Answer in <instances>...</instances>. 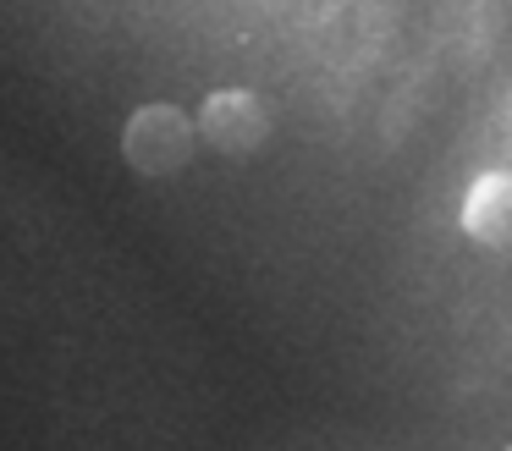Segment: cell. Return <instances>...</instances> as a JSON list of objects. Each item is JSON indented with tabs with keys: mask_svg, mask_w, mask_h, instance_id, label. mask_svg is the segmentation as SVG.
I'll list each match as a JSON object with an SVG mask.
<instances>
[{
	"mask_svg": "<svg viewBox=\"0 0 512 451\" xmlns=\"http://www.w3.org/2000/svg\"><path fill=\"white\" fill-rule=\"evenodd\" d=\"M463 226L479 242H512V176L507 171H490L468 187Z\"/></svg>",
	"mask_w": 512,
	"mask_h": 451,
	"instance_id": "1",
	"label": "cell"
}]
</instances>
